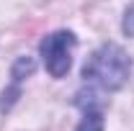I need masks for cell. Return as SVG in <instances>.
Segmentation results:
<instances>
[{
	"label": "cell",
	"mask_w": 134,
	"mask_h": 131,
	"mask_svg": "<svg viewBox=\"0 0 134 131\" xmlns=\"http://www.w3.org/2000/svg\"><path fill=\"white\" fill-rule=\"evenodd\" d=\"M121 28H124V33H126V36H134V3L126 8V16H124Z\"/></svg>",
	"instance_id": "277c9868"
},
{
	"label": "cell",
	"mask_w": 134,
	"mask_h": 131,
	"mask_svg": "<svg viewBox=\"0 0 134 131\" xmlns=\"http://www.w3.org/2000/svg\"><path fill=\"white\" fill-rule=\"evenodd\" d=\"M31 69H34V62H31V59H26V57L16 62V67H13V90L3 95V98H10V100H8V105L16 100V95H18V85H21V80H23V75H29Z\"/></svg>",
	"instance_id": "3957f363"
},
{
	"label": "cell",
	"mask_w": 134,
	"mask_h": 131,
	"mask_svg": "<svg viewBox=\"0 0 134 131\" xmlns=\"http://www.w3.org/2000/svg\"><path fill=\"white\" fill-rule=\"evenodd\" d=\"M132 75V59L119 44H103L88 57L83 67V85L75 93L80 111H103L106 95L121 90Z\"/></svg>",
	"instance_id": "6da1fadb"
},
{
	"label": "cell",
	"mask_w": 134,
	"mask_h": 131,
	"mask_svg": "<svg viewBox=\"0 0 134 131\" xmlns=\"http://www.w3.org/2000/svg\"><path fill=\"white\" fill-rule=\"evenodd\" d=\"M77 46V39L72 31H54L49 36L41 39L39 44V54H41V62L47 67L52 77H65L72 67V51Z\"/></svg>",
	"instance_id": "7a4b0ae2"
}]
</instances>
